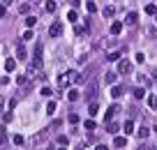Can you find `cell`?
<instances>
[{"instance_id":"d6a6232c","label":"cell","mask_w":157,"mask_h":150,"mask_svg":"<svg viewBox=\"0 0 157 150\" xmlns=\"http://www.w3.org/2000/svg\"><path fill=\"white\" fill-rule=\"evenodd\" d=\"M146 14H152V16H155V14H157V7H155V5H148V7H146Z\"/></svg>"},{"instance_id":"ee69618b","label":"cell","mask_w":157,"mask_h":150,"mask_svg":"<svg viewBox=\"0 0 157 150\" xmlns=\"http://www.w3.org/2000/svg\"><path fill=\"white\" fill-rule=\"evenodd\" d=\"M155 132H157V125H155Z\"/></svg>"},{"instance_id":"7c38bea8","label":"cell","mask_w":157,"mask_h":150,"mask_svg":"<svg viewBox=\"0 0 157 150\" xmlns=\"http://www.w3.org/2000/svg\"><path fill=\"white\" fill-rule=\"evenodd\" d=\"M113 145H115V148H125V145H127V136H115Z\"/></svg>"},{"instance_id":"603a6c76","label":"cell","mask_w":157,"mask_h":150,"mask_svg":"<svg viewBox=\"0 0 157 150\" xmlns=\"http://www.w3.org/2000/svg\"><path fill=\"white\" fill-rule=\"evenodd\" d=\"M86 32H90V26L86 23V26H78L76 28V35H86Z\"/></svg>"},{"instance_id":"74e56055","label":"cell","mask_w":157,"mask_h":150,"mask_svg":"<svg viewBox=\"0 0 157 150\" xmlns=\"http://www.w3.org/2000/svg\"><path fill=\"white\" fill-rule=\"evenodd\" d=\"M2 120H5V123H12V111H7V113L2 115Z\"/></svg>"},{"instance_id":"b9f144b4","label":"cell","mask_w":157,"mask_h":150,"mask_svg":"<svg viewBox=\"0 0 157 150\" xmlns=\"http://www.w3.org/2000/svg\"><path fill=\"white\" fill-rule=\"evenodd\" d=\"M95 150H109V148H106V145H97Z\"/></svg>"},{"instance_id":"e0dca14e","label":"cell","mask_w":157,"mask_h":150,"mask_svg":"<svg viewBox=\"0 0 157 150\" xmlns=\"http://www.w3.org/2000/svg\"><path fill=\"white\" fill-rule=\"evenodd\" d=\"M14 67H16V60H14V58H7V60H5V69H7V72H14Z\"/></svg>"},{"instance_id":"277c9868","label":"cell","mask_w":157,"mask_h":150,"mask_svg":"<svg viewBox=\"0 0 157 150\" xmlns=\"http://www.w3.org/2000/svg\"><path fill=\"white\" fill-rule=\"evenodd\" d=\"M132 69H134V67H132L130 60H118V72H120V74H130Z\"/></svg>"},{"instance_id":"30bf717a","label":"cell","mask_w":157,"mask_h":150,"mask_svg":"<svg viewBox=\"0 0 157 150\" xmlns=\"http://www.w3.org/2000/svg\"><path fill=\"white\" fill-rule=\"evenodd\" d=\"M122 93H125V86H113V88H111V97L113 99H118Z\"/></svg>"},{"instance_id":"ac0fdd59","label":"cell","mask_w":157,"mask_h":150,"mask_svg":"<svg viewBox=\"0 0 157 150\" xmlns=\"http://www.w3.org/2000/svg\"><path fill=\"white\" fill-rule=\"evenodd\" d=\"M78 95H81V93H78L76 88H72V90L67 93V99H69V102H76V99H78Z\"/></svg>"},{"instance_id":"cb8c5ba5","label":"cell","mask_w":157,"mask_h":150,"mask_svg":"<svg viewBox=\"0 0 157 150\" xmlns=\"http://www.w3.org/2000/svg\"><path fill=\"white\" fill-rule=\"evenodd\" d=\"M95 127H97V125H95V120H86V130H88V132H95Z\"/></svg>"},{"instance_id":"4dcf8cb0","label":"cell","mask_w":157,"mask_h":150,"mask_svg":"<svg viewBox=\"0 0 157 150\" xmlns=\"http://www.w3.org/2000/svg\"><path fill=\"white\" fill-rule=\"evenodd\" d=\"M58 143H60V145H67V143H69V139H67L65 134H60V136H58Z\"/></svg>"},{"instance_id":"83f0119b","label":"cell","mask_w":157,"mask_h":150,"mask_svg":"<svg viewBox=\"0 0 157 150\" xmlns=\"http://www.w3.org/2000/svg\"><path fill=\"white\" fill-rule=\"evenodd\" d=\"M44 139H46V132H39V134L32 139V143H39V141H44Z\"/></svg>"},{"instance_id":"8992f818","label":"cell","mask_w":157,"mask_h":150,"mask_svg":"<svg viewBox=\"0 0 157 150\" xmlns=\"http://www.w3.org/2000/svg\"><path fill=\"white\" fill-rule=\"evenodd\" d=\"M122 32V21H113V23H111V35H120Z\"/></svg>"},{"instance_id":"f1b7e54d","label":"cell","mask_w":157,"mask_h":150,"mask_svg":"<svg viewBox=\"0 0 157 150\" xmlns=\"http://www.w3.org/2000/svg\"><path fill=\"white\" fill-rule=\"evenodd\" d=\"M95 113H97V104L93 102V104H90V106H88V115H90V118H93Z\"/></svg>"},{"instance_id":"9c48e42d","label":"cell","mask_w":157,"mask_h":150,"mask_svg":"<svg viewBox=\"0 0 157 150\" xmlns=\"http://www.w3.org/2000/svg\"><path fill=\"white\" fill-rule=\"evenodd\" d=\"M136 21H139V14H136V12H127V16H125V23H127V26H134Z\"/></svg>"},{"instance_id":"8d00e7d4","label":"cell","mask_w":157,"mask_h":150,"mask_svg":"<svg viewBox=\"0 0 157 150\" xmlns=\"http://www.w3.org/2000/svg\"><path fill=\"white\" fill-rule=\"evenodd\" d=\"M69 123L76 125V123H78V115H76V113H69Z\"/></svg>"},{"instance_id":"5b68a950","label":"cell","mask_w":157,"mask_h":150,"mask_svg":"<svg viewBox=\"0 0 157 150\" xmlns=\"http://www.w3.org/2000/svg\"><path fill=\"white\" fill-rule=\"evenodd\" d=\"M86 97H88V99H95V97H97V83H95V81L88 83V88H86Z\"/></svg>"},{"instance_id":"7bdbcfd3","label":"cell","mask_w":157,"mask_h":150,"mask_svg":"<svg viewBox=\"0 0 157 150\" xmlns=\"http://www.w3.org/2000/svg\"><path fill=\"white\" fill-rule=\"evenodd\" d=\"M51 150H67V148H65V145H60V148H51Z\"/></svg>"},{"instance_id":"d590c367","label":"cell","mask_w":157,"mask_h":150,"mask_svg":"<svg viewBox=\"0 0 157 150\" xmlns=\"http://www.w3.org/2000/svg\"><path fill=\"white\" fill-rule=\"evenodd\" d=\"M16 83H19V86H26V76H23V74H19V76H16Z\"/></svg>"},{"instance_id":"8fae6325","label":"cell","mask_w":157,"mask_h":150,"mask_svg":"<svg viewBox=\"0 0 157 150\" xmlns=\"http://www.w3.org/2000/svg\"><path fill=\"white\" fill-rule=\"evenodd\" d=\"M148 134H150V130H148L146 125H141V127L136 130V136H139V139H148Z\"/></svg>"},{"instance_id":"ffe728a7","label":"cell","mask_w":157,"mask_h":150,"mask_svg":"<svg viewBox=\"0 0 157 150\" xmlns=\"http://www.w3.org/2000/svg\"><path fill=\"white\" fill-rule=\"evenodd\" d=\"M26 26L28 28H35L37 26V16H26Z\"/></svg>"},{"instance_id":"f6af8a7d","label":"cell","mask_w":157,"mask_h":150,"mask_svg":"<svg viewBox=\"0 0 157 150\" xmlns=\"http://www.w3.org/2000/svg\"><path fill=\"white\" fill-rule=\"evenodd\" d=\"M155 19H157V14H155Z\"/></svg>"},{"instance_id":"e575fe53","label":"cell","mask_w":157,"mask_h":150,"mask_svg":"<svg viewBox=\"0 0 157 150\" xmlns=\"http://www.w3.org/2000/svg\"><path fill=\"white\" fill-rule=\"evenodd\" d=\"M23 141H26V139H23V136H21V134H14V143H16V145H21V143H23Z\"/></svg>"},{"instance_id":"836d02e7","label":"cell","mask_w":157,"mask_h":150,"mask_svg":"<svg viewBox=\"0 0 157 150\" xmlns=\"http://www.w3.org/2000/svg\"><path fill=\"white\" fill-rule=\"evenodd\" d=\"M46 111H49V113H53V111H56V102H53V99L46 104Z\"/></svg>"},{"instance_id":"f546056e","label":"cell","mask_w":157,"mask_h":150,"mask_svg":"<svg viewBox=\"0 0 157 150\" xmlns=\"http://www.w3.org/2000/svg\"><path fill=\"white\" fill-rule=\"evenodd\" d=\"M19 12H21V14H28V12H30V2H23V5L19 7Z\"/></svg>"},{"instance_id":"1f68e13d","label":"cell","mask_w":157,"mask_h":150,"mask_svg":"<svg viewBox=\"0 0 157 150\" xmlns=\"http://www.w3.org/2000/svg\"><path fill=\"white\" fill-rule=\"evenodd\" d=\"M42 95H44V97H51V95H53V90L49 88V86H44V88H42Z\"/></svg>"},{"instance_id":"6da1fadb","label":"cell","mask_w":157,"mask_h":150,"mask_svg":"<svg viewBox=\"0 0 157 150\" xmlns=\"http://www.w3.org/2000/svg\"><path fill=\"white\" fill-rule=\"evenodd\" d=\"M76 79H78L76 72H65V74L58 76V86L60 88H69V83H76Z\"/></svg>"},{"instance_id":"52a82bcc","label":"cell","mask_w":157,"mask_h":150,"mask_svg":"<svg viewBox=\"0 0 157 150\" xmlns=\"http://www.w3.org/2000/svg\"><path fill=\"white\" fill-rule=\"evenodd\" d=\"M16 56H19V60H26V58H28V51H26V46H23L21 42L16 44Z\"/></svg>"},{"instance_id":"3957f363","label":"cell","mask_w":157,"mask_h":150,"mask_svg":"<svg viewBox=\"0 0 157 150\" xmlns=\"http://www.w3.org/2000/svg\"><path fill=\"white\" fill-rule=\"evenodd\" d=\"M63 30H65L63 21H53L51 26H49V35H51V37H60V35H63Z\"/></svg>"},{"instance_id":"44dd1931","label":"cell","mask_w":157,"mask_h":150,"mask_svg":"<svg viewBox=\"0 0 157 150\" xmlns=\"http://www.w3.org/2000/svg\"><path fill=\"white\" fill-rule=\"evenodd\" d=\"M76 19H78L76 9H69V12H67V21H69V23H74V21H76Z\"/></svg>"},{"instance_id":"60d3db41","label":"cell","mask_w":157,"mask_h":150,"mask_svg":"<svg viewBox=\"0 0 157 150\" xmlns=\"http://www.w3.org/2000/svg\"><path fill=\"white\" fill-rule=\"evenodd\" d=\"M12 5V0H2V7H9Z\"/></svg>"},{"instance_id":"4fadbf2b","label":"cell","mask_w":157,"mask_h":150,"mask_svg":"<svg viewBox=\"0 0 157 150\" xmlns=\"http://www.w3.org/2000/svg\"><path fill=\"white\" fill-rule=\"evenodd\" d=\"M44 9H46L49 14H53V12L58 9V2H56V0H46V5H44Z\"/></svg>"},{"instance_id":"484cf974","label":"cell","mask_w":157,"mask_h":150,"mask_svg":"<svg viewBox=\"0 0 157 150\" xmlns=\"http://www.w3.org/2000/svg\"><path fill=\"white\" fill-rule=\"evenodd\" d=\"M143 95H146V90H143V88H134V97L136 99H143Z\"/></svg>"},{"instance_id":"f35d334b","label":"cell","mask_w":157,"mask_h":150,"mask_svg":"<svg viewBox=\"0 0 157 150\" xmlns=\"http://www.w3.org/2000/svg\"><path fill=\"white\" fill-rule=\"evenodd\" d=\"M5 14H7V7H2V5H0V19H2Z\"/></svg>"},{"instance_id":"5bb4252c","label":"cell","mask_w":157,"mask_h":150,"mask_svg":"<svg viewBox=\"0 0 157 150\" xmlns=\"http://www.w3.org/2000/svg\"><path fill=\"white\" fill-rule=\"evenodd\" d=\"M120 53H122V51H111V53H106V60H109V62H118V60H120Z\"/></svg>"},{"instance_id":"7402d4cb","label":"cell","mask_w":157,"mask_h":150,"mask_svg":"<svg viewBox=\"0 0 157 150\" xmlns=\"http://www.w3.org/2000/svg\"><path fill=\"white\" fill-rule=\"evenodd\" d=\"M148 106H150V109H157V95H150V97H148Z\"/></svg>"},{"instance_id":"9a60e30c","label":"cell","mask_w":157,"mask_h":150,"mask_svg":"<svg viewBox=\"0 0 157 150\" xmlns=\"http://www.w3.org/2000/svg\"><path fill=\"white\" fill-rule=\"evenodd\" d=\"M102 14H104V19H111V16L115 14V7H113V5H109V7H104V9H102Z\"/></svg>"},{"instance_id":"4316f807","label":"cell","mask_w":157,"mask_h":150,"mask_svg":"<svg viewBox=\"0 0 157 150\" xmlns=\"http://www.w3.org/2000/svg\"><path fill=\"white\" fill-rule=\"evenodd\" d=\"M106 130H109L111 134H115V132L120 130V127H118V125H115V123H109V125H106Z\"/></svg>"},{"instance_id":"bcb514c9","label":"cell","mask_w":157,"mask_h":150,"mask_svg":"<svg viewBox=\"0 0 157 150\" xmlns=\"http://www.w3.org/2000/svg\"><path fill=\"white\" fill-rule=\"evenodd\" d=\"M139 150H143V148H139Z\"/></svg>"},{"instance_id":"ba28073f","label":"cell","mask_w":157,"mask_h":150,"mask_svg":"<svg viewBox=\"0 0 157 150\" xmlns=\"http://www.w3.org/2000/svg\"><path fill=\"white\" fill-rule=\"evenodd\" d=\"M115 113H120V106H118V104H113V106H109V109H106V120L111 123V118H113Z\"/></svg>"},{"instance_id":"d6986e66","label":"cell","mask_w":157,"mask_h":150,"mask_svg":"<svg viewBox=\"0 0 157 150\" xmlns=\"http://www.w3.org/2000/svg\"><path fill=\"white\" fill-rule=\"evenodd\" d=\"M122 130H125V134H132V130H134V123H132V120H125Z\"/></svg>"},{"instance_id":"7a4b0ae2","label":"cell","mask_w":157,"mask_h":150,"mask_svg":"<svg viewBox=\"0 0 157 150\" xmlns=\"http://www.w3.org/2000/svg\"><path fill=\"white\" fill-rule=\"evenodd\" d=\"M42 53H44V44L42 42H35V51H32V65L42 69Z\"/></svg>"},{"instance_id":"ab89813d","label":"cell","mask_w":157,"mask_h":150,"mask_svg":"<svg viewBox=\"0 0 157 150\" xmlns=\"http://www.w3.org/2000/svg\"><path fill=\"white\" fill-rule=\"evenodd\" d=\"M5 141H7V136H5V134H0V148L5 145Z\"/></svg>"},{"instance_id":"2e32d148","label":"cell","mask_w":157,"mask_h":150,"mask_svg":"<svg viewBox=\"0 0 157 150\" xmlns=\"http://www.w3.org/2000/svg\"><path fill=\"white\" fill-rule=\"evenodd\" d=\"M115 79H118V74H115V72H106L104 83H109V86H111V83H115Z\"/></svg>"},{"instance_id":"d4e9b609","label":"cell","mask_w":157,"mask_h":150,"mask_svg":"<svg viewBox=\"0 0 157 150\" xmlns=\"http://www.w3.org/2000/svg\"><path fill=\"white\" fill-rule=\"evenodd\" d=\"M86 7H88V14H95V12H97V5H95V2H86Z\"/></svg>"}]
</instances>
